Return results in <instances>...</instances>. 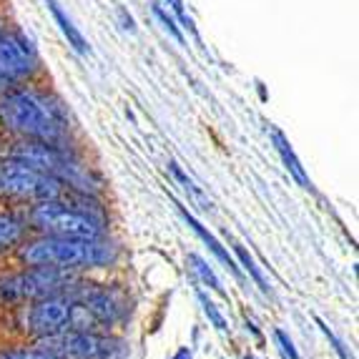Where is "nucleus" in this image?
Returning a JSON list of instances; mask_svg holds the SVG:
<instances>
[{"instance_id":"25","label":"nucleus","mask_w":359,"mask_h":359,"mask_svg":"<svg viewBox=\"0 0 359 359\" xmlns=\"http://www.w3.org/2000/svg\"><path fill=\"white\" fill-rule=\"evenodd\" d=\"M0 158H6V149H0Z\"/></svg>"},{"instance_id":"6","label":"nucleus","mask_w":359,"mask_h":359,"mask_svg":"<svg viewBox=\"0 0 359 359\" xmlns=\"http://www.w3.org/2000/svg\"><path fill=\"white\" fill-rule=\"evenodd\" d=\"M71 194H81L60 184L53 176L43 174L38 168L28 166L15 158H0V196L25 198V201H50V198H66Z\"/></svg>"},{"instance_id":"2","label":"nucleus","mask_w":359,"mask_h":359,"mask_svg":"<svg viewBox=\"0 0 359 359\" xmlns=\"http://www.w3.org/2000/svg\"><path fill=\"white\" fill-rule=\"evenodd\" d=\"M20 259L28 266H58V269H101L118 259V249L103 236L76 239V236H43L20 249Z\"/></svg>"},{"instance_id":"4","label":"nucleus","mask_w":359,"mask_h":359,"mask_svg":"<svg viewBox=\"0 0 359 359\" xmlns=\"http://www.w3.org/2000/svg\"><path fill=\"white\" fill-rule=\"evenodd\" d=\"M43 63L38 48L25 30L6 25L0 30V96L25 83L41 73Z\"/></svg>"},{"instance_id":"21","label":"nucleus","mask_w":359,"mask_h":359,"mask_svg":"<svg viewBox=\"0 0 359 359\" xmlns=\"http://www.w3.org/2000/svg\"><path fill=\"white\" fill-rule=\"evenodd\" d=\"M274 337H276V344H279V349H282V357H284V359H302V357H299V352L294 349V341L287 337V332L276 330V332H274Z\"/></svg>"},{"instance_id":"11","label":"nucleus","mask_w":359,"mask_h":359,"mask_svg":"<svg viewBox=\"0 0 359 359\" xmlns=\"http://www.w3.org/2000/svg\"><path fill=\"white\" fill-rule=\"evenodd\" d=\"M43 3H46V6H48V11L53 13V20H55V23H58L60 33L66 36L68 46H71V48L76 50L78 55H90V46H88V41H86L83 33L78 30V25L73 23V20L66 15V11L60 8L58 0H43Z\"/></svg>"},{"instance_id":"5","label":"nucleus","mask_w":359,"mask_h":359,"mask_svg":"<svg viewBox=\"0 0 359 359\" xmlns=\"http://www.w3.org/2000/svg\"><path fill=\"white\" fill-rule=\"evenodd\" d=\"M73 271L58 266H30L0 279V304H28L50 294H63L76 284Z\"/></svg>"},{"instance_id":"15","label":"nucleus","mask_w":359,"mask_h":359,"mask_svg":"<svg viewBox=\"0 0 359 359\" xmlns=\"http://www.w3.org/2000/svg\"><path fill=\"white\" fill-rule=\"evenodd\" d=\"M233 252H236V257H239L241 266H244V269L249 271V276H252L254 282H257V287L262 289L264 294H269V284H266V279H264V274H262V269L257 266V262L252 259V254L246 252L241 244H233Z\"/></svg>"},{"instance_id":"9","label":"nucleus","mask_w":359,"mask_h":359,"mask_svg":"<svg viewBox=\"0 0 359 359\" xmlns=\"http://www.w3.org/2000/svg\"><path fill=\"white\" fill-rule=\"evenodd\" d=\"M68 294H71L73 299L81 302V304L88 306V309L101 319L103 327H111V324L121 317V311H123V306H121L118 297H116L114 292H108V289H101V287H93V284H78L76 282L71 289H68Z\"/></svg>"},{"instance_id":"22","label":"nucleus","mask_w":359,"mask_h":359,"mask_svg":"<svg viewBox=\"0 0 359 359\" xmlns=\"http://www.w3.org/2000/svg\"><path fill=\"white\" fill-rule=\"evenodd\" d=\"M171 171H174V176H176V179H179L181 184H184V189H186V191H191L194 196H196V198H201V201H204V194H201V191H198V189H196V186H194V181H191V179H186V176H184V171H181V168L176 166V163H171Z\"/></svg>"},{"instance_id":"18","label":"nucleus","mask_w":359,"mask_h":359,"mask_svg":"<svg viewBox=\"0 0 359 359\" xmlns=\"http://www.w3.org/2000/svg\"><path fill=\"white\" fill-rule=\"evenodd\" d=\"M198 302H201V306H204V314L209 317V322L214 324L219 332H226L229 324H226V317H224L222 311H219V306L214 304V302L209 299V294L206 292H198Z\"/></svg>"},{"instance_id":"1","label":"nucleus","mask_w":359,"mask_h":359,"mask_svg":"<svg viewBox=\"0 0 359 359\" xmlns=\"http://www.w3.org/2000/svg\"><path fill=\"white\" fill-rule=\"evenodd\" d=\"M0 128L20 141L66 146L71 121L63 103L36 86H20L0 96Z\"/></svg>"},{"instance_id":"23","label":"nucleus","mask_w":359,"mask_h":359,"mask_svg":"<svg viewBox=\"0 0 359 359\" xmlns=\"http://www.w3.org/2000/svg\"><path fill=\"white\" fill-rule=\"evenodd\" d=\"M171 359H194V354H191V349H186V347H181L179 352L174 354Z\"/></svg>"},{"instance_id":"3","label":"nucleus","mask_w":359,"mask_h":359,"mask_svg":"<svg viewBox=\"0 0 359 359\" xmlns=\"http://www.w3.org/2000/svg\"><path fill=\"white\" fill-rule=\"evenodd\" d=\"M28 219L38 231L48 236H76V239H98L103 236V224H106L90 194H71L66 198L36 201Z\"/></svg>"},{"instance_id":"16","label":"nucleus","mask_w":359,"mask_h":359,"mask_svg":"<svg viewBox=\"0 0 359 359\" xmlns=\"http://www.w3.org/2000/svg\"><path fill=\"white\" fill-rule=\"evenodd\" d=\"M154 15H156L158 20H161L163 30H166L168 36L174 38L176 43H181V46H184V43H186V36H184V30H181L179 20H176L174 15H171V13H168L166 8L161 6V3H156V6H154Z\"/></svg>"},{"instance_id":"14","label":"nucleus","mask_w":359,"mask_h":359,"mask_svg":"<svg viewBox=\"0 0 359 359\" xmlns=\"http://www.w3.org/2000/svg\"><path fill=\"white\" fill-rule=\"evenodd\" d=\"M189 264H191V269L196 271V276L206 284V287L214 289V292H216V294H222V297H226V292H224L222 282H219V276L214 274V269H211V266L204 262V259L196 257V254H191V257H189Z\"/></svg>"},{"instance_id":"10","label":"nucleus","mask_w":359,"mask_h":359,"mask_svg":"<svg viewBox=\"0 0 359 359\" xmlns=\"http://www.w3.org/2000/svg\"><path fill=\"white\" fill-rule=\"evenodd\" d=\"M176 206H179V214H181V219H184V222L194 229V233H196L198 239L204 241V244L209 246L211 252H214V257L219 259V262H222L224 266H226V269H231V274L236 276V279H241V271H239V266H236V264H233V259H231V254H229V249H226V246H224L222 241L216 239V236H214V233H211V231H206V226H204V224H201V222H198L196 216H191V214H189V211H186L181 204H176Z\"/></svg>"},{"instance_id":"7","label":"nucleus","mask_w":359,"mask_h":359,"mask_svg":"<svg viewBox=\"0 0 359 359\" xmlns=\"http://www.w3.org/2000/svg\"><path fill=\"white\" fill-rule=\"evenodd\" d=\"M36 349L60 359H118L123 354L121 341L101 332L66 330L58 334L38 337Z\"/></svg>"},{"instance_id":"19","label":"nucleus","mask_w":359,"mask_h":359,"mask_svg":"<svg viewBox=\"0 0 359 359\" xmlns=\"http://www.w3.org/2000/svg\"><path fill=\"white\" fill-rule=\"evenodd\" d=\"M317 324H319V330H322V334L327 337V341L332 344V349H334V352L339 354V359H354V354L349 352L347 347H344V341H341L339 337H337L334 332L330 330V324L324 322V319H319V317H317Z\"/></svg>"},{"instance_id":"13","label":"nucleus","mask_w":359,"mask_h":359,"mask_svg":"<svg viewBox=\"0 0 359 359\" xmlns=\"http://www.w3.org/2000/svg\"><path fill=\"white\" fill-rule=\"evenodd\" d=\"M25 224L20 222L18 216L13 214H0V254L18 246L23 241Z\"/></svg>"},{"instance_id":"20","label":"nucleus","mask_w":359,"mask_h":359,"mask_svg":"<svg viewBox=\"0 0 359 359\" xmlns=\"http://www.w3.org/2000/svg\"><path fill=\"white\" fill-rule=\"evenodd\" d=\"M0 359H60L53 357L48 352H41V349H3L0 352Z\"/></svg>"},{"instance_id":"24","label":"nucleus","mask_w":359,"mask_h":359,"mask_svg":"<svg viewBox=\"0 0 359 359\" xmlns=\"http://www.w3.org/2000/svg\"><path fill=\"white\" fill-rule=\"evenodd\" d=\"M6 28V18H3V15H0V30Z\"/></svg>"},{"instance_id":"8","label":"nucleus","mask_w":359,"mask_h":359,"mask_svg":"<svg viewBox=\"0 0 359 359\" xmlns=\"http://www.w3.org/2000/svg\"><path fill=\"white\" fill-rule=\"evenodd\" d=\"M28 304L30 306L25 309V330L33 332L36 337H48L71 330L73 299L68 292L50 294V297L28 302Z\"/></svg>"},{"instance_id":"12","label":"nucleus","mask_w":359,"mask_h":359,"mask_svg":"<svg viewBox=\"0 0 359 359\" xmlns=\"http://www.w3.org/2000/svg\"><path fill=\"white\" fill-rule=\"evenodd\" d=\"M271 141H274V149H276V154L282 156V163H284V168H287V171L294 176V179L299 181V186H302V189H311V181H309V176H306L304 166H302V161H299V158H297V154H294L292 144H289V138L284 136V133L279 131V128H271Z\"/></svg>"},{"instance_id":"17","label":"nucleus","mask_w":359,"mask_h":359,"mask_svg":"<svg viewBox=\"0 0 359 359\" xmlns=\"http://www.w3.org/2000/svg\"><path fill=\"white\" fill-rule=\"evenodd\" d=\"M163 3L168 6V11L174 13V18L179 20L181 30H189V33L198 41V30H196V25H194V18L189 15V11H186L184 0H163Z\"/></svg>"}]
</instances>
